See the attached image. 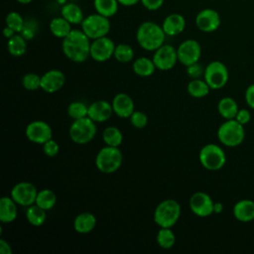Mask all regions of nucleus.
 Returning a JSON list of instances; mask_svg holds the SVG:
<instances>
[{"label": "nucleus", "mask_w": 254, "mask_h": 254, "mask_svg": "<svg viewBox=\"0 0 254 254\" xmlns=\"http://www.w3.org/2000/svg\"><path fill=\"white\" fill-rule=\"evenodd\" d=\"M25 133L27 138L36 144H45L53 136L51 126L42 120H35L29 123Z\"/></svg>", "instance_id": "14"}, {"label": "nucleus", "mask_w": 254, "mask_h": 254, "mask_svg": "<svg viewBox=\"0 0 254 254\" xmlns=\"http://www.w3.org/2000/svg\"><path fill=\"white\" fill-rule=\"evenodd\" d=\"M114 113L121 118H128L134 112L133 99L127 93H118L112 100Z\"/></svg>", "instance_id": "19"}, {"label": "nucleus", "mask_w": 254, "mask_h": 254, "mask_svg": "<svg viewBox=\"0 0 254 254\" xmlns=\"http://www.w3.org/2000/svg\"><path fill=\"white\" fill-rule=\"evenodd\" d=\"M90 45L89 38L82 30L72 29L70 33L63 39L62 47L64 56L68 60L74 63H82L90 57Z\"/></svg>", "instance_id": "1"}, {"label": "nucleus", "mask_w": 254, "mask_h": 254, "mask_svg": "<svg viewBox=\"0 0 254 254\" xmlns=\"http://www.w3.org/2000/svg\"><path fill=\"white\" fill-rule=\"evenodd\" d=\"M214 202L211 197L203 192L197 191L194 192L190 198V210L199 217H206L213 213Z\"/></svg>", "instance_id": "15"}, {"label": "nucleus", "mask_w": 254, "mask_h": 254, "mask_svg": "<svg viewBox=\"0 0 254 254\" xmlns=\"http://www.w3.org/2000/svg\"><path fill=\"white\" fill-rule=\"evenodd\" d=\"M203 76L210 89H220L227 83L228 69L221 62L213 61L206 65Z\"/></svg>", "instance_id": "9"}, {"label": "nucleus", "mask_w": 254, "mask_h": 254, "mask_svg": "<svg viewBox=\"0 0 254 254\" xmlns=\"http://www.w3.org/2000/svg\"><path fill=\"white\" fill-rule=\"evenodd\" d=\"M218 113L224 119H234L239 108L236 101L231 97H223L217 104Z\"/></svg>", "instance_id": "26"}, {"label": "nucleus", "mask_w": 254, "mask_h": 254, "mask_svg": "<svg viewBox=\"0 0 254 254\" xmlns=\"http://www.w3.org/2000/svg\"><path fill=\"white\" fill-rule=\"evenodd\" d=\"M3 34H4V36H5L7 39H10L11 37H13V36L16 34V32H15L13 29H11V28H9L8 26H6V27L4 28V30H3Z\"/></svg>", "instance_id": "48"}, {"label": "nucleus", "mask_w": 254, "mask_h": 254, "mask_svg": "<svg viewBox=\"0 0 254 254\" xmlns=\"http://www.w3.org/2000/svg\"><path fill=\"white\" fill-rule=\"evenodd\" d=\"M69 1H71V2H73V1H74V0H69Z\"/></svg>", "instance_id": "51"}, {"label": "nucleus", "mask_w": 254, "mask_h": 254, "mask_svg": "<svg viewBox=\"0 0 254 254\" xmlns=\"http://www.w3.org/2000/svg\"><path fill=\"white\" fill-rule=\"evenodd\" d=\"M132 67L133 71L140 76H149L153 74L155 69L157 68L153 60L146 57L138 58L137 60H135Z\"/></svg>", "instance_id": "27"}, {"label": "nucleus", "mask_w": 254, "mask_h": 254, "mask_svg": "<svg viewBox=\"0 0 254 254\" xmlns=\"http://www.w3.org/2000/svg\"><path fill=\"white\" fill-rule=\"evenodd\" d=\"M102 139L107 146L119 147L123 141L121 131L115 126L106 127L102 133Z\"/></svg>", "instance_id": "33"}, {"label": "nucleus", "mask_w": 254, "mask_h": 254, "mask_svg": "<svg viewBox=\"0 0 254 254\" xmlns=\"http://www.w3.org/2000/svg\"><path fill=\"white\" fill-rule=\"evenodd\" d=\"M56 202H57V195L52 190L45 189L38 191L35 203L38 204L43 209L45 210L52 209L55 206Z\"/></svg>", "instance_id": "32"}, {"label": "nucleus", "mask_w": 254, "mask_h": 254, "mask_svg": "<svg viewBox=\"0 0 254 254\" xmlns=\"http://www.w3.org/2000/svg\"><path fill=\"white\" fill-rule=\"evenodd\" d=\"M129 118H130L131 124L135 128H138V129H142V128L146 127V125L148 123L147 115L141 111L134 110V112L131 114V116Z\"/></svg>", "instance_id": "40"}, {"label": "nucleus", "mask_w": 254, "mask_h": 254, "mask_svg": "<svg viewBox=\"0 0 254 254\" xmlns=\"http://www.w3.org/2000/svg\"><path fill=\"white\" fill-rule=\"evenodd\" d=\"M43 150H44V153L47 156L54 157V156H56L59 153L60 146H59V144L55 140L50 139L45 144H43Z\"/></svg>", "instance_id": "41"}, {"label": "nucleus", "mask_w": 254, "mask_h": 254, "mask_svg": "<svg viewBox=\"0 0 254 254\" xmlns=\"http://www.w3.org/2000/svg\"><path fill=\"white\" fill-rule=\"evenodd\" d=\"M177 54L179 62L189 66L198 62L201 56V48L197 41L189 39L180 44L177 49Z\"/></svg>", "instance_id": "10"}, {"label": "nucleus", "mask_w": 254, "mask_h": 254, "mask_svg": "<svg viewBox=\"0 0 254 254\" xmlns=\"http://www.w3.org/2000/svg\"><path fill=\"white\" fill-rule=\"evenodd\" d=\"M187 89L190 96L195 98H201L208 94L210 87L205 80H202L199 78H193L189 82Z\"/></svg>", "instance_id": "31"}, {"label": "nucleus", "mask_w": 254, "mask_h": 254, "mask_svg": "<svg viewBox=\"0 0 254 254\" xmlns=\"http://www.w3.org/2000/svg\"><path fill=\"white\" fill-rule=\"evenodd\" d=\"M61 14L71 25L81 24V22L84 19L83 12H82L81 8L77 4H75L71 1L68 3H65L63 6V8L61 10Z\"/></svg>", "instance_id": "24"}, {"label": "nucleus", "mask_w": 254, "mask_h": 254, "mask_svg": "<svg viewBox=\"0 0 254 254\" xmlns=\"http://www.w3.org/2000/svg\"><path fill=\"white\" fill-rule=\"evenodd\" d=\"M71 30V24L63 16L56 17L50 22V31L57 38H65Z\"/></svg>", "instance_id": "25"}, {"label": "nucleus", "mask_w": 254, "mask_h": 254, "mask_svg": "<svg viewBox=\"0 0 254 254\" xmlns=\"http://www.w3.org/2000/svg\"><path fill=\"white\" fill-rule=\"evenodd\" d=\"M181 215L180 203L172 198L161 201L154 211V221L160 227L171 228L179 220Z\"/></svg>", "instance_id": "3"}, {"label": "nucleus", "mask_w": 254, "mask_h": 254, "mask_svg": "<svg viewBox=\"0 0 254 254\" xmlns=\"http://www.w3.org/2000/svg\"><path fill=\"white\" fill-rule=\"evenodd\" d=\"M64 82L65 76L64 72L59 69L48 70L41 76V88L48 93L60 90L64 86Z\"/></svg>", "instance_id": "17"}, {"label": "nucleus", "mask_w": 254, "mask_h": 254, "mask_svg": "<svg viewBox=\"0 0 254 254\" xmlns=\"http://www.w3.org/2000/svg\"><path fill=\"white\" fill-rule=\"evenodd\" d=\"M26 217L30 224L34 226H41L46 221L47 214L45 209L40 207L38 204L34 203L28 206L26 211Z\"/></svg>", "instance_id": "30"}, {"label": "nucleus", "mask_w": 254, "mask_h": 254, "mask_svg": "<svg viewBox=\"0 0 254 254\" xmlns=\"http://www.w3.org/2000/svg\"><path fill=\"white\" fill-rule=\"evenodd\" d=\"M123 156L118 147L105 146L99 150L95 158L97 169L104 174L116 172L122 165Z\"/></svg>", "instance_id": "4"}, {"label": "nucleus", "mask_w": 254, "mask_h": 254, "mask_svg": "<svg viewBox=\"0 0 254 254\" xmlns=\"http://www.w3.org/2000/svg\"><path fill=\"white\" fill-rule=\"evenodd\" d=\"M17 2H19V3H21V4H29V3H31L33 0H16Z\"/></svg>", "instance_id": "50"}, {"label": "nucleus", "mask_w": 254, "mask_h": 254, "mask_svg": "<svg viewBox=\"0 0 254 254\" xmlns=\"http://www.w3.org/2000/svg\"><path fill=\"white\" fill-rule=\"evenodd\" d=\"M22 84L27 90H37L41 88V76L37 73L29 72L23 76Z\"/></svg>", "instance_id": "38"}, {"label": "nucleus", "mask_w": 254, "mask_h": 254, "mask_svg": "<svg viewBox=\"0 0 254 254\" xmlns=\"http://www.w3.org/2000/svg\"><path fill=\"white\" fill-rule=\"evenodd\" d=\"M142 3V5L150 11H155L158 10L159 8L162 7L164 0H141L140 1Z\"/></svg>", "instance_id": "44"}, {"label": "nucleus", "mask_w": 254, "mask_h": 254, "mask_svg": "<svg viewBox=\"0 0 254 254\" xmlns=\"http://www.w3.org/2000/svg\"><path fill=\"white\" fill-rule=\"evenodd\" d=\"M113 57L119 63H129L134 58V51L132 47L127 44H119L115 47Z\"/></svg>", "instance_id": "35"}, {"label": "nucleus", "mask_w": 254, "mask_h": 254, "mask_svg": "<svg viewBox=\"0 0 254 254\" xmlns=\"http://www.w3.org/2000/svg\"><path fill=\"white\" fill-rule=\"evenodd\" d=\"M96 122L88 116L75 119L69 127V137L71 141L78 145L89 143L96 134Z\"/></svg>", "instance_id": "6"}, {"label": "nucleus", "mask_w": 254, "mask_h": 254, "mask_svg": "<svg viewBox=\"0 0 254 254\" xmlns=\"http://www.w3.org/2000/svg\"><path fill=\"white\" fill-rule=\"evenodd\" d=\"M203 73H204V70L202 69V66L197 63L188 66V74L192 78H198Z\"/></svg>", "instance_id": "42"}, {"label": "nucleus", "mask_w": 254, "mask_h": 254, "mask_svg": "<svg viewBox=\"0 0 254 254\" xmlns=\"http://www.w3.org/2000/svg\"><path fill=\"white\" fill-rule=\"evenodd\" d=\"M222 209H223V205L221 202H214V206H213L214 213H220Z\"/></svg>", "instance_id": "49"}, {"label": "nucleus", "mask_w": 254, "mask_h": 254, "mask_svg": "<svg viewBox=\"0 0 254 254\" xmlns=\"http://www.w3.org/2000/svg\"><path fill=\"white\" fill-rule=\"evenodd\" d=\"M115 47L114 42L106 36L95 39L90 45V57L96 62H106L114 55Z\"/></svg>", "instance_id": "13"}, {"label": "nucleus", "mask_w": 254, "mask_h": 254, "mask_svg": "<svg viewBox=\"0 0 254 254\" xmlns=\"http://www.w3.org/2000/svg\"><path fill=\"white\" fill-rule=\"evenodd\" d=\"M245 100L249 107L254 109V83L250 84L245 90Z\"/></svg>", "instance_id": "45"}, {"label": "nucleus", "mask_w": 254, "mask_h": 254, "mask_svg": "<svg viewBox=\"0 0 254 254\" xmlns=\"http://www.w3.org/2000/svg\"><path fill=\"white\" fill-rule=\"evenodd\" d=\"M17 202L9 196H3L0 199V221L10 223L17 217Z\"/></svg>", "instance_id": "22"}, {"label": "nucleus", "mask_w": 254, "mask_h": 254, "mask_svg": "<svg viewBox=\"0 0 254 254\" xmlns=\"http://www.w3.org/2000/svg\"><path fill=\"white\" fill-rule=\"evenodd\" d=\"M152 60L156 67L161 70H168L173 68L179 61L177 50L168 44H164L159 49H157Z\"/></svg>", "instance_id": "12"}, {"label": "nucleus", "mask_w": 254, "mask_h": 254, "mask_svg": "<svg viewBox=\"0 0 254 254\" xmlns=\"http://www.w3.org/2000/svg\"><path fill=\"white\" fill-rule=\"evenodd\" d=\"M198 158L202 167L209 171L220 170L226 162L224 151L215 144H206L203 146L199 151Z\"/></svg>", "instance_id": "8"}, {"label": "nucleus", "mask_w": 254, "mask_h": 254, "mask_svg": "<svg viewBox=\"0 0 254 254\" xmlns=\"http://www.w3.org/2000/svg\"><path fill=\"white\" fill-rule=\"evenodd\" d=\"M88 113V106H86L83 102L73 101L67 107V114L73 120L86 117Z\"/></svg>", "instance_id": "36"}, {"label": "nucleus", "mask_w": 254, "mask_h": 254, "mask_svg": "<svg viewBox=\"0 0 254 254\" xmlns=\"http://www.w3.org/2000/svg\"><path fill=\"white\" fill-rule=\"evenodd\" d=\"M195 25L204 33L214 32L220 26V16L211 8L202 9L195 16Z\"/></svg>", "instance_id": "16"}, {"label": "nucleus", "mask_w": 254, "mask_h": 254, "mask_svg": "<svg viewBox=\"0 0 254 254\" xmlns=\"http://www.w3.org/2000/svg\"><path fill=\"white\" fill-rule=\"evenodd\" d=\"M176 242V235L171 230V228L168 227H161L157 234V243L160 247L164 249H170L174 246Z\"/></svg>", "instance_id": "34"}, {"label": "nucleus", "mask_w": 254, "mask_h": 254, "mask_svg": "<svg viewBox=\"0 0 254 254\" xmlns=\"http://www.w3.org/2000/svg\"><path fill=\"white\" fill-rule=\"evenodd\" d=\"M0 253L1 254H12V248H11L10 244L3 238L0 239Z\"/></svg>", "instance_id": "46"}, {"label": "nucleus", "mask_w": 254, "mask_h": 254, "mask_svg": "<svg viewBox=\"0 0 254 254\" xmlns=\"http://www.w3.org/2000/svg\"><path fill=\"white\" fill-rule=\"evenodd\" d=\"M96 13L107 18L114 16L118 11V0H93Z\"/></svg>", "instance_id": "29"}, {"label": "nucleus", "mask_w": 254, "mask_h": 254, "mask_svg": "<svg viewBox=\"0 0 254 254\" xmlns=\"http://www.w3.org/2000/svg\"><path fill=\"white\" fill-rule=\"evenodd\" d=\"M236 121H238L240 124L242 125H245L247 124L250 119H251V113L249 110L247 109H239L235 118H234Z\"/></svg>", "instance_id": "43"}, {"label": "nucleus", "mask_w": 254, "mask_h": 254, "mask_svg": "<svg viewBox=\"0 0 254 254\" xmlns=\"http://www.w3.org/2000/svg\"><path fill=\"white\" fill-rule=\"evenodd\" d=\"M38 190L29 182H21L15 185L11 190V197L22 206H30L36 202Z\"/></svg>", "instance_id": "11"}, {"label": "nucleus", "mask_w": 254, "mask_h": 254, "mask_svg": "<svg viewBox=\"0 0 254 254\" xmlns=\"http://www.w3.org/2000/svg\"><path fill=\"white\" fill-rule=\"evenodd\" d=\"M162 28L167 36H177L185 30L186 20L183 15L179 13H173L165 18L162 24Z\"/></svg>", "instance_id": "20"}, {"label": "nucleus", "mask_w": 254, "mask_h": 254, "mask_svg": "<svg viewBox=\"0 0 254 254\" xmlns=\"http://www.w3.org/2000/svg\"><path fill=\"white\" fill-rule=\"evenodd\" d=\"M166 34L162 28L155 22H143L137 29L136 39L139 46L146 51H156L164 45Z\"/></svg>", "instance_id": "2"}, {"label": "nucleus", "mask_w": 254, "mask_h": 254, "mask_svg": "<svg viewBox=\"0 0 254 254\" xmlns=\"http://www.w3.org/2000/svg\"><path fill=\"white\" fill-rule=\"evenodd\" d=\"M96 225V218L90 212L79 213L73 221V228L76 232L86 234L91 232Z\"/></svg>", "instance_id": "23"}, {"label": "nucleus", "mask_w": 254, "mask_h": 254, "mask_svg": "<svg viewBox=\"0 0 254 254\" xmlns=\"http://www.w3.org/2000/svg\"><path fill=\"white\" fill-rule=\"evenodd\" d=\"M5 22H6V26L13 29L16 33H20L24 27L25 20L21 14H19L18 12L12 11L6 16Z\"/></svg>", "instance_id": "37"}, {"label": "nucleus", "mask_w": 254, "mask_h": 254, "mask_svg": "<svg viewBox=\"0 0 254 254\" xmlns=\"http://www.w3.org/2000/svg\"><path fill=\"white\" fill-rule=\"evenodd\" d=\"M112 104L106 100H97L92 102L88 106L87 116L91 118L94 122H105L107 121L113 113Z\"/></svg>", "instance_id": "18"}, {"label": "nucleus", "mask_w": 254, "mask_h": 254, "mask_svg": "<svg viewBox=\"0 0 254 254\" xmlns=\"http://www.w3.org/2000/svg\"><path fill=\"white\" fill-rule=\"evenodd\" d=\"M38 31V23L34 19H28L25 20L24 27L20 34L26 39V40H31L35 37L36 33Z\"/></svg>", "instance_id": "39"}, {"label": "nucleus", "mask_w": 254, "mask_h": 254, "mask_svg": "<svg viewBox=\"0 0 254 254\" xmlns=\"http://www.w3.org/2000/svg\"><path fill=\"white\" fill-rule=\"evenodd\" d=\"M218 140L227 147H236L240 145L245 137L243 125L235 119H227L217 130Z\"/></svg>", "instance_id": "5"}, {"label": "nucleus", "mask_w": 254, "mask_h": 254, "mask_svg": "<svg viewBox=\"0 0 254 254\" xmlns=\"http://www.w3.org/2000/svg\"><path fill=\"white\" fill-rule=\"evenodd\" d=\"M80 25L84 34L92 40L104 37L110 31L109 18L98 13L85 17Z\"/></svg>", "instance_id": "7"}, {"label": "nucleus", "mask_w": 254, "mask_h": 254, "mask_svg": "<svg viewBox=\"0 0 254 254\" xmlns=\"http://www.w3.org/2000/svg\"><path fill=\"white\" fill-rule=\"evenodd\" d=\"M234 217L241 222H249L254 219V201L251 199H241L233 206Z\"/></svg>", "instance_id": "21"}, {"label": "nucleus", "mask_w": 254, "mask_h": 254, "mask_svg": "<svg viewBox=\"0 0 254 254\" xmlns=\"http://www.w3.org/2000/svg\"><path fill=\"white\" fill-rule=\"evenodd\" d=\"M27 40L19 33L15 34L13 37L8 39L7 48L8 52L13 57H21L26 53L27 50Z\"/></svg>", "instance_id": "28"}, {"label": "nucleus", "mask_w": 254, "mask_h": 254, "mask_svg": "<svg viewBox=\"0 0 254 254\" xmlns=\"http://www.w3.org/2000/svg\"><path fill=\"white\" fill-rule=\"evenodd\" d=\"M140 1H141V0H118V2H119L120 5H122V6H127V7L133 6V5L137 4V3L140 2Z\"/></svg>", "instance_id": "47"}]
</instances>
